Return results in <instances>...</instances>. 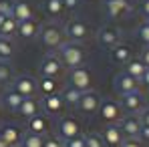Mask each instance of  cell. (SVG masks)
<instances>
[{
    "mask_svg": "<svg viewBox=\"0 0 149 147\" xmlns=\"http://www.w3.org/2000/svg\"><path fill=\"white\" fill-rule=\"evenodd\" d=\"M12 16H14V20H16V22L32 20V18H34L32 6H30L26 0H12Z\"/></svg>",
    "mask_w": 149,
    "mask_h": 147,
    "instance_id": "cell-17",
    "label": "cell"
},
{
    "mask_svg": "<svg viewBox=\"0 0 149 147\" xmlns=\"http://www.w3.org/2000/svg\"><path fill=\"white\" fill-rule=\"evenodd\" d=\"M139 139L143 143H149V127L147 125H141V131H139Z\"/></svg>",
    "mask_w": 149,
    "mask_h": 147,
    "instance_id": "cell-40",
    "label": "cell"
},
{
    "mask_svg": "<svg viewBox=\"0 0 149 147\" xmlns=\"http://www.w3.org/2000/svg\"><path fill=\"white\" fill-rule=\"evenodd\" d=\"M111 59L115 61V63H121V65H127L133 56H131V49L123 45V42H119V45H115L113 49H111Z\"/></svg>",
    "mask_w": 149,
    "mask_h": 147,
    "instance_id": "cell-23",
    "label": "cell"
},
{
    "mask_svg": "<svg viewBox=\"0 0 149 147\" xmlns=\"http://www.w3.org/2000/svg\"><path fill=\"white\" fill-rule=\"evenodd\" d=\"M139 10H141V14L145 16V20H149V0H141Z\"/></svg>",
    "mask_w": 149,
    "mask_h": 147,
    "instance_id": "cell-41",
    "label": "cell"
},
{
    "mask_svg": "<svg viewBox=\"0 0 149 147\" xmlns=\"http://www.w3.org/2000/svg\"><path fill=\"white\" fill-rule=\"evenodd\" d=\"M36 91L42 93V97L47 95H54L58 91V85H56V79H50V77H40L36 81Z\"/></svg>",
    "mask_w": 149,
    "mask_h": 147,
    "instance_id": "cell-24",
    "label": "cell"
},
{
    "mask_svg": "<svg viewBox=\"0 0 149 147\" xmlns=\"http://www.w3.org/2000/svg\"><path fill=\"white\" fill-rule=\"evenodd\" d=\"M99 105H101V97L95 93V91H85L81 95V101H79V109L85 113V115H93L99 111Z\"/></svg>",
    "mask_w": 149,
    "mask_h": 147,
    "instance_id": "cell-15",
    "label": "cell"
},
{
    "mask_svg": "<svg viewBox=\"0 0 149 147\" xmlns=\"http://www.w3.org/2000/svg\"><path fill=\"white\" fill-rule=\"evenodd\" d=\"M28 133L47 135V133H49V119H47V115L38 113V115L30 117V119H28Z\"/></svg>",
    "mask_w": 149,
    "mask_h": 147,
    "instance_id": "cell-20",
    "label": "cell"
},
{
    "mask_svg": "<svg viewBox=\"0 0 149 147\" xmlns=\"http://www.w3.org/2000/svg\"><path fill=\"white\" fill-rule=\"evenodd\" d=\"M4 18H6V16H2V14H0V26H2V22H4Z\"/></svg>",
    "mask_w": 149,
    "mask_h": 147,
    "instance_id": "cell-45",
    "label": "cell"
},
{
    "mask_svg": "<svg viewBox=\"0 0 149 147\" xmlns=\"http://www.w3.org/2000/svg\"><path fill=\"white\" fill-rule=\"evenodd\" d=\"M16 28H18V22L14 20V16H8V18H4V22L0 26V36L12 38L16 34Z\"/></svg>",
    "mask_w": 149,
    "mask_h": 147,
    "instance_id": "cell-30",
    "label": "cell"
},
{
    "mask_svg": "<svg viewBox=\"0 0 149 147\" xmlns=\"http://www.w3.org/2000/svg\"><path fill=\"white\" fill-rule=\"evenodd\" d=\"M101 139L105 147H121V143L125 141V135L121 133L117 123H111V125H105V129L101 131Z\"/></svg>",
    "mask_w": 149,
    "mask_h": 147,
    "instance_id": "cell-12",
    "label": "cell"
},
{
    "mask_svg": "<svg viewBox=\"0 0 149 147\" xmlns=\"http://www.w3.org/2000/svg\"><path fill=\"white\" fill-rule=\"evenodd\" d=\"M22 99H24L22 95H18V93L10 87V89H6L4 95H2V105H4L10 113H18V107H20Z\"/></svg>",
    "mask_w": 149,
    "mask_h": 147,
    "instance_id": "cell-21",
    "label": "cell"
},
{
    "mask_svg": "<svg viewBox=\"0 0 149 147\" xmlns=\"http://www.w3.org/2000/svg\"><path fill=\"white\" fill-rule=\"evenodd\" d=\"M121 147H143V141L139 137H125V141L121 143Z\"/></svg>",
    "mask_w": 149,
    "mask_h": 147,
    "instance_id": "cell-36",
    "label": "cell"
},
{
    "mask_svg": "<svg viewBox=\"0 0 149 147\" xmlns=\"http://www.w3.org/2000/svg\"><path fill=\"white\" fill-rule=\"evenodd\" d=\"M0 14L2 16H12V2L10 0H0Z\"/></svg>",
    "mask_w": 149,
    "mask_h": 147,
    "instance_id": "cell-35",
    "label": "cell"
},
{
    "mask_svg": "<svg viewBox=\"0 0 149 147\" xmlns=\"http://www.w3.org/2000/svg\"><path fill=\"white\" fill-rule=\"evenodd\" d=\"M139 83H143V85L149 89V69H145V73H143V77H141V81H139Z\"/></svg>",
    "mask_w": 149,
    "mask_h": 147,
    "instance_id": "cell-43",
    "label": "cell"
},
{
    "mask_svg": "<svg viewBox=\"0 0 149 147\" xmlns=\"http://www.w3.org/2000/svg\"><path fill=\"white\" fill-rule=\"evenodd\" d=\"M139 59L143 61V65L149 69V47H145V49H143V52H141V56H139Z\"/></svg>",
    "mask_w": 149,
    "mask_h": 147,
    "instance_id": "cell-42",
    "label": "cell"
},
{
    "mask_svg": "<svg viewBox=\"0 0 149 147\" xmlns=\"http://www.w3.org/2000/svg\"><path fill=\"white\" fill-rule=\"evenodd\" d=\"M103 6H105L107 16L113 18V20L123 18L131 12V2L129 0H103Z\"/></svg>",
    "mask_w": 149,
    "mask_h": 147,
    "instance_id": "cell-10",
    "label": "cell"
},
{
    "mask_svg": "<svg viewBox=\"0 0 149 147\" xmlns=\"http://www.w3.org/2000/svg\"><path fill=\"white\" fill-rule=\"evenodd\" d=\"M137 117H139L141 125H147V127H149V107H145V109H143V111H141Z\"/></svg>",
    "mask_w": 149,
    "mask_h": 147,
    "instance_id": "cell-39",
    "label": "cell"
},
{
    "mask_svg": "<svg viewBox=\"0 0 149 147\" xmlns=\"http://www.w3.org/2000/svg\"><path fill=\"white\" fill-rule=\"evenodd\" d=\"M97 36H99V42L105 47V49H113V47H115V45H119V42H121V38H123L121 30H119V28H115V26H103Z\"/></svg>",
    "mask_w": 149,
    "mask_h": 147,
    "instance_id": "cell-14",
    "label": "cell"
},
{
    "mask_svg": "<svg viewBox=\"0 0 149 147\" xmlns=\"http://www.w3.org/2000/svg\"><path fill=\"white\" fill-rule=\"evenodd\" d=\"M22 135H24V133H22L16 125H10V123L4 125V127L0 129V139H4L10 147H18V145H20Z\"/></svg>",
    "mask_w": 149,
    "mask_h": 147,
    "instance_id": "cell-18",
    "label": "cell"
},
{
    "mask_svg": "<svg viewBox=\"0 0 149 147\" xmlns=\"http://www.w3.org/2000/svg\"><path fill=\"white\" fill-rule=\"evenodd\" d=\"M14 42L12 38H6V36H0V61H10L14 56Z\"/></svg>",
    "mask_w": 149,
    "mask_h": 147,
    "instance_id": "cell-27",
    "label": "cell"
},
{
    "mask_svg": "<svg viewBox=\"0 0 149 147\" xmlns=\"http://www.w3.org/2000/svg\"><path fill=\"white\" fill-rule=\"evenodd\" d=\"M38 40H40V45L45 47V49H50V50H58V47L67 40V36H65V30L61 28L58 24H45L40 30H38Z\"/></svg>",
    "mask_w": 149,
    "mask_h": 147,
    "instance_id": "cell-2",
    "label": "cell"
},
{
    "mask_svg": "<svg viewBox=\"0 0 149 147\" xmlns=\"http://www.w3.org/2000/svg\"><path fill=\"white\" fill-rule=\"evenodd\" d=\"M91 85H93V77H91V71L85 65L69 71V87L85 93V91H91Z\"/></svg>",
    "mask_w": 149,
    "mask_h": 147,
    "instance_id": "cell-3",
    "label": "cell"
},
{
    "mask_svg": "<svg viewBox=\"0 0 149 147\" xmlns=\"http://www.w3.org/2000/svg\"><path fill=\"white\" fill-rule=\"evenodd\" d=\"M63 30H65L67 40H71V42H81V40H85V38L91 34V30H89L87 22H83V20H79V18L69 20L67 26H65Z\"/></svg>",
    "mask_w": 149,
    "mask_h": 147,
    "instance_id": "cell-7",
    "label": "cell"
},
{
    "mask_svg": "<svg viewBox=\"0 0 149 147\" xmlns=\"http://www.w3.org/2000/svg\"><path fill=\"white\" fill-rule=\"evenodd\" d=\"M81 91L79 89H73V87H67L63 93H61V97L65 101V105H69V107H77L79 105V101H81Z\"/></svg>",
    "mask_w": 149,
    "mask_h": 147,
    "instance_id": "cell-28",
    "label": "cell"
},
{
    "mask_svg": "<svg viewBox=\"0 0 149 147\" xmlns=\"http://www.w3.org/2000/svg\"><path fill=\"white\" fill-rule=\"evenodd\" d=\"M0 147H10V145H8V143H6L4 139H0Z\"/></svg>",
    "mask_w": 149,
    "mask_h": 147,
    "instance_id": "cell-44",
    "label": "cell"
},
{
    "mask_svg": "<svg viewBox=\"0 0 149 147\" xmlns=\"http://www.w3.org/2000/svg\"><path fill=\"white\" fill-rule=\"evenodd\" d=\"M137 36L145 47H149V20H145V22H141L137 26Z\"/></svg>",
    "mask_w": 149,
    "mask_h": 147,
    "instance_id": "cell-33",
    "label": "cell"
},
{
    "mask_svg": "<svg viewBox=\"0 0 149 147\" xmlns=\"http://www.w3.org/2000/svg\"><path fill=\"white\" fill-rule=\"evenodd\" d=\"M145 65H143V61L141 59H131L127 65H125V73L131 75L135 81H141V77H143V73H145Z\"/></svg>",
    "mask_w": 149,
    "mask_h": 147,
    "instance_id": "cell-25",
    "label": "cell"
},
{
    "mask_svg": "<svg viewBox=\"0 0 149 147\" xmlns=\"http://www.w3.org/2000/svg\"><path fill=\"white\" fill-rule=\"evenodd\" d=\"M121 133L125 137H139V131H141V121L137 115H125L121 121L117 123Z\"/></svg>",
    "mask_w": 149,
    "mask_h": 147,
    "instance_id": "cell-16",
    "label": "cell"
},
{
    "mask_svg": "<svg viewBox=\"0 0 149 147\" xmlns=\"http://www.w3.org/2000/svg\"><path fill=\"white\" fill-rule=\"evenodd\" d=\"M58 59L63 63L65 69H77V67H83L85 65V59H87V52L85 49L79 45V42H71V40H65L61 47H58Z\"/></svg>",
    "mask_w": 149,
    "mask_h": 147,
    "instance_id": "cell-1",
    "label": "cell"
},
{
    "mask_svg": "<svg viewBox=\"0 0 149 147\" xmlns=\"http://www.w3.org/2000/svg\"><path fill=\"white\" fill-rule=\"evenodd\" d=\"M79 4H81V0H63L65 10H77V8H79Z\"/></svg>",
    "mask_w": 149,
    "mask_h": 147,
    "instance_id": "cell-38",
    "label": "cell"
},
{
    "mask_svg": "<svg viewBox=\"0 0 149 147\" xmlns=\"http://www.w3.org/2000/svg\"><path fill=\"white\" fill-rule=\"evenodd\" d=\"M83 139H85V147H105L101 135L97 133H87V135H83Z\"/></svg>",
    "mask_w": 149,
    "mask_h": 147,
    "instance_id": "cell-32",
    "label": "cell"
},
{
    "mask_svg": "<svg viewBox=\"0 0 149 147\" xmlns=\"http://www.w3.org/2000/svg\"><path fill=\"white\" fill-rule=\"evenodd\" d=\"M45 145V135H36V133H24L20 147H42Z\"/></svg>",
    "mask_w": 149,
    "mask_h": 147,
    "instance_id": "cell-31",
    "label": "cell"
},
{
    "mask_svg": "<svg viewBox=\"0 0 149 147\" xmlns=\"http://www.w3.org/2000/svg\"><path fill=\"white\" fill-rule=\"evenodd\" d=\"M42 147H65V141L56 135H45V145Z\"/></svg>",
    "mask_w": 149,
    "mask_h": 147,
    "instance_id": "cell-34",
    "label": "cell"
},
{
    "mask_svg": "<svg viewBox=\"0 0 149 147\" xmlns=\"http://www.w3.org/2000/svg\"><path fill=\"white\" fill-rule=\"evenodd\" d=\"M65 147H85L83 135H81V137H74V139H71V141H65Z\"/></svg>",
    "mask_w": 149,
    "mask_h": 147,
    "instance_id": "cell-37",
    "label": "cell"
},
{
    "mask_svg": "<svg viewBox=\"0 0 149 147\" xmlns=\"http://www.w3.org/2000/svg\"><path fill=\"white\" fill-rule=\"evenodd\" d=\"M65 71L58 54L50 52V54H45L42 63H40V77H50V79H58Z\"/></svg>",
    "mask_w": 149,
    "mask_h": 147,
    "instance_id": "cell-8",
    "label": "cell"
},
{
    "mask_svg": "<svg viewBox=\"0 0 149 147\" xmlns=\"http://www.w3.org/2000/svg\"><path fill=\"white\" fill-rule=\"evenodd\" d=\"M65 101L61 97V93H54V95H47L40 101V109L45 111V115H52V117H63L65 113Z\"/></svg>",
    "mask_w": 149,
    "mask_h": 147,
    "instance_id": "cell-9",
    "label": "cell"
},
{
    "mask_svg": "<svg viewBox=\"0 0 149 147\" xmlns=\"http://www.w3.org/2000/svg\"><path fill=\"white\" fill-rule=\"evenodd\" d=\"M14 81V71L8 61H0V85H10Z\"/></svg>",
    "mask_w": 149,
    "mask_h": 147,
    "instance_id": "cell-29",
    "label": "cell"
},
{
    "mask_svg": "<svg viewBox=\"0 0 149 147\" xmlns=\"http://www.w3.org/2000/svg\"><path fill=\"white\" fill-rule=\"evenodd\" d=\"M42 8H45V12L49 14L50 18H58V16L65 12L63 0H45V2H42Z\"/></svg>",
    "mask_w": 149,
    "mask_h": 147,
    "instance_id": "cell-26",
    "label": "cell"
},
{
    "mask_svg": "<svg viewBox=\"0 0 149 147\" xmlns=\"http://www.w3.org/2000/svg\"><path fill=\"white\" fill-rule=\"evenodd\" d=\"M12 89H14L18 95H22V97H34V95L38 93V91H36V81H34L30 75H18V77H14Z\"/></svg>",
    "mask_w": 149,
    "mask_h": 147,
    "instance_id": "cell-11",
    "label": "cell"
},
{
    "mask_svg": "<svg viewBox=\"0 0 149 147\" xmlns=\"http://www.w3.org/2000/svg\"><path fill=\"white\" fill-rule=\"evenodd\" d=\"M38 24H36V20L32 18V20H24V22H18V28H16V34L18 36H22L24 40L28 38H34V36H38Z\"/></svg>",
    "mask_w": 149,
    "mask_h": 147,
    "instance_id": "cell-22",
    "label": "cell"
},
{
    "mask_svg": "<svg viewBox=\"0 0 149 147\" xmlns=\"http://www.w3.org/2000/svg\"><path fill=\"white\" fill-rule=\"evenodd\" d=\"M113 85H115V91L119 93V95H127V93H133V91H139V81H135L131 75L119 73L115 77V81H113Z\"/></svg>",
    "mask_w": 149,
    "mask_h": 147,
    "instance_id": "cell-13",
    "label": "cell"
},
{
    "mask_svg": "<svg viewBox=\"0 0 149 147\" xmlns=\"http://www.w3.org/2000/svg\"><path fill=\"white\" fill-rule=\"evenodd\" d=\"M99 115L107 125L119 123L121 119H123V109H121V105H119L117 101H113V99H101Z\"/></svg>",
    "mask_w": 149,
    "mask_h": 147,
    "instance_id": "cell-5",
    "label": "cell"
},
{
    "mask_svg": "<svg viewBox=\"0 0 149 147\" xmlns=\"http://www.w3.org/2000/svg\"><path fill=\"white\" fill-rule=\"evenodd\" d=\"M56 137H61L63 141H71L74 137H81L83 131H81V123L77 121L74 117H61L58 123H56Z\"/></svg>",
    "mask_w": 149,
    "mask_h": 147,
    "instance_id": "cell-4",
    "label": "cell"
},
{
    "mask_svg": "<svg viewBox=\"0 0 149 147\" xmlns=\"http://www.w3.org/2000/svg\"><path fill=\"white\" fill-rule=\"evenodd\" d=\"M40 113V103L36 101L34 97H24L22 99V103H20V107H18V115L22 117V119H30V117H34V115H38Z\"/></svg>",
    "mask_w": 149,
    "mask_h": 147,
    "instance_id": "cell-19",
    "label": "cell"
},
{
    "mask_svg": "<svg viewBox=\"0 0 149 147\" xmlns=\"http://www.w3.org/2000/svg\"><path fill=\"white\" fill-rule=\"evenodd\" d=\"M119 105H121V109L127 115H139L145 109V97L139 91H133V93L121 95V103Z\"/></svg>",
    "mask_w": 149,
    "mask_h": 147,
    "instance_id": "cell-6",
    "label": "cell"
}]
</instances>
